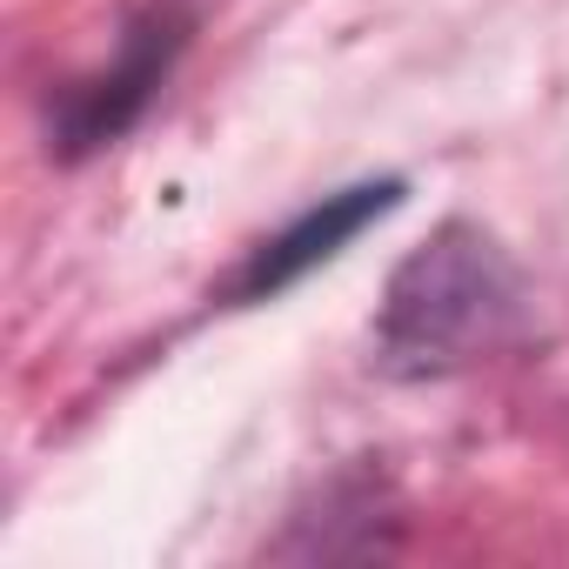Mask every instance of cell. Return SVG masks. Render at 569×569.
<instances>
[{"instance_id": "obj_1", "label": "cell", "mask_w": 569, "mask_h": 569, "mask_svg": "<svg viewBox=\"0 0 569 569\" xmlns=\"http://www.w3.org/2000/svg\"><path fill=\"white\" fill-rule=\"evenodd\" d=\"M496 302L489 289V254H462L456 241L429 248L396 289V309H389V342L409 349V356H442L456 336L482 329V309Z\"/></svg>"}, {"instance_id": "obj_2", "label": "cell", "mask_w": 569, "mask_h": 569, "mask_svg": "<svg viewBox=\"0 0 569 569\" xmlns=\"http://www.w3.org/2000/svg\"><path fill=\"white\" fill-rule=\"evenodd\" d=\"M396 208V181H376V188H349V194H329L322 208H309L289 234H274L254 268L241 274V296H274V289H289L296 274H309L316 261H329L356 228H369L376 214Z\"/></svg>"}]
</instances>
